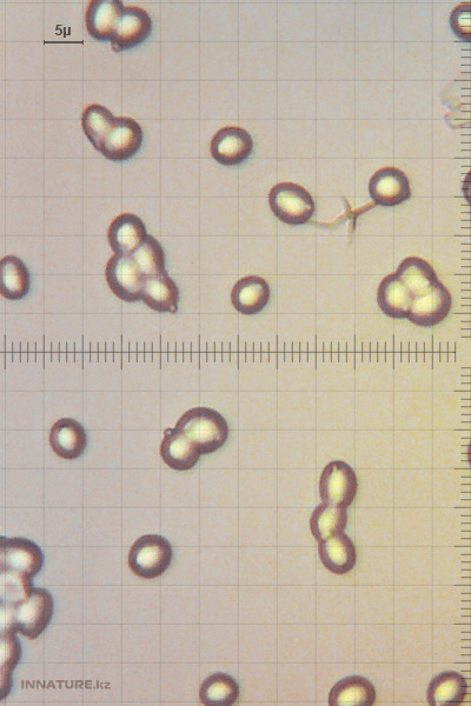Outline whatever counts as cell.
Segmentation results:
<instances>
[{
  "label": "cell",
  "instance_id": "obj_1",
  "mask_svg": "<svg viewBox=\"0 0 471 706\" xmlns=\"http://www.w3.org/2000/svg\"><path fill=\"white\" fill-rule=\"evenodd\" d=\"M43 563L41 548L30 539L2 537V601L15 603L28 596L33 588L31 579L42 570Z\"/></svg>",
  "mask_w": 471,
  "mask_h": 706
},
{
  "label": "cell",
  "instance_id": "obj_2",
  "mask_svg": "<svg viewBox=\"0 0 471 706\" xmlns=\"http://www.w3.org/2000/svg\"><path fill=\"white\" fill-rule=\"evenodd\" d=\"M53 597L41 588H32L30 594L15 604H2V630L19 632L29 639L43 634L53 615Z\"/></svg>",
  "mask_w": 471,
  "mask_h": 706
},
{
  "label": "cell",
  "instance_id": "obj_3",
  "mask_svg": "<svg viewBox=\"0 0 471 706\" xmlns=\"http://www.w3.org/2000/svg\"><path fill=\"white\" fill-rule=\"evenodd\" d=\"M175 429L195 442L202 455L214 454L220 450L227 443L230 432L227 419L220 412L203 406L185 412Z\"/></svg>",
  "mask_w": 471,
  "mask_h": 706
},
{
  "label": "cell",
  "instance_id": "obj_4",
  "mask_svg": "<svg viewBox=\"0 0 471 706\" xmlns=\"http://www.w3.org/2000/svg\"><path fill=\"white\" fill-rule=\"evenodd\" d=\"M174 550L167 538L145 535L138 538L129 554V566L139 578L155 579L169 569Z\"/></svg>",
  "mask_w": 471,
  "mask_h": 706
},
{
  "label": "cell",
  "instance_id": "obj_5",
  "mask_svg": "<svg viewBox=\"0 0 471 706\" xmlns=\"http://www.w3.org/2000/svg\"><path fill=\"white\" fill-rule=\"evenodd\" d=\"M271 211L281 222L289 225H303L313 218L316 205L314 198L302 186L294 183H281L270 191Z\"/></svg>",
  "mask_w": 471,
  "mask_h": 706
},
{
  "label": "cell",
  "instance_id": "obj_6",
  "mask_svg": "<svg viewBox=\"0 0 471 706\" xmlns=\"http://www.w3.org/2000/svg\"><path fill=\"white\" fill-rule=\"evenodd\" d=\"M357 490V476L349 464L334 461L325 466L320 479L323 504L348 509L355 501Z\"/></svg>",
  "mask_w": 471,
  "mask_h": 706
},
{
  "label": "cell",
  "instance_id": "obj_7",
  "mask_svg": "<svg viewBox=\"0 0 471 706\" xmlns=\"http://www.w3.org/2000/svg\"><path fill=\"white\" fill-rule=\"evenodd\" d=\"M106 282L114 295L124 302H137L142 299L145 277L131 255L115 253L105 269Z\"/></svg>",
  "mask_w": 471,
  "mask_h": 706
},
{
  "label": "cell",
  "instance_id": "obj_8",
  "mask_svg": "<svg viewBox=\"0 0 471 706\" xmlns=\"http://www.w3.org/2000/svg\"><path fill=\"white\" fill-rule=\"evenodd\" d=\"M143 139V130L135 119L116 118L114 129L105 139L99 152L112 162L128 161L141 149Z\"/></svg>",
  "mask_w": 471,
  "mask_h": 706
},
{
  "label": "cell",
  "instance_id": "obj_9",
  "mask_svg": "<svg viewBox=\"0 0 471 706\" xmlns=\"http://www.w3.org/2000/svg\"><path fill=\"white\" fill-rule=\"evenodd\" d=\"M254 141L248 131L238 126H227L217 131L210 144L212 158L225 166L240 165L251 156Z\"/></svg>",
  "mask_w": 471,
  "mask_h": 706
},
{
  "label": "cell",
  "instance_id": "obj_10",
  "mask_svg": "<svg viewBox=\"0 0 471 706\" xmlns=\"http://www.w3.org/2000/svg\"><path fill=\"white\" fill-rule=\"evenodd\" d=\"M453 305L449 290L441 282L416 297L408 319L421 328H433L446 319Z\"/></svg>",
  "mask_w": 471,
  "mask_h": 706
},
{
  "label": "cell",
  "instance_id": "obj_11",
  "mask_svg": "<svg viewBox=\"0 0 471 706\" xmlns=\"http://www.w3.org/2000/svg\"><path fill=\"white\" fill-rule=\"evenodd\" d=\"M151 32L152 19L149 13L137 6H128L119 19L114 38L111 39V48L117 53L134 49L147 41Z\"/></svg>",
  "mask_w": 471,
  "mask_h": 706
},
{
  "label": "cell",
  "instance_id": "obj_12",
  "mask_svg": "<svg viewBox=\"0 0 471 706\" xmlns=\"http://www.w3.org/2000/svg\"><path fill=\"white\" fill-rule=\"evenodd\" d=\"M369 193L373 201L382 206H396L411 196L409 179L401 170L383 168L378 170L369 183Z\"/></svg>",
  "mask_w": 471,
  "mask_h": 706
},
{
  "label": "cell",
  "instance_id": "obj_13",
  "mask_svg": "<svg viewBox=\"0 0 471 706\" xmlns=\"http://www.w3.org/2000/svg\"><path fill=\"white\" fill-rule=\"evenodd\" d=\"M49 441L51 449L58 457L72 461L84 454L88 446V435L84 426L76 419L62 418L53 424Z\"/></svg>",
  "mask_w": 471,
  "mask_h": 706
},
{
  "label": "cell",
  "instance_id": "obj_14",
  "mask_svg": "<svg viewBox=\"0 0 471 706\" xmlns=\"http://www.w3.org/2000/svg\"><path fill=\"white\" fill-rule=\"evenodd\" d=\"M125 6L119 0H92L86 10V29L92 38L106 42L114 38Z\"/></svg>",
  "mask_w": 471,
  "mask_h": 706
},
{
  "label": "cell",
  "instance_id": "obj_15",
  "mask_svg": "<svg viewBox=\"0 0 471 706\" xmlns=\"http://www.w3.org/2000/svg\"><path fill=\"white\" fill-rule=\"evenodd\" d=\"M159 452L165 464L176 471L191 470L202 456L199 446L177 429L165 431Z\"/></svg>",
  "mask_w": 471,
  "mask_h": 706
},
{
  "label": "cell",
  "instance_id": "obj_16",
  "mask_svg": "<svg viewBox=\"0 0 471 706\" xmlns=\"http://www.w3.org/2000/svg\"><path fill=\"white\" fill-rule=\"evenodd\" d=\"M415 296L403 279L393 273L383 279L377 290V303L387 316L408 318Z\"/></svg>",
  "mask_w": 471,
  "mask_h": 706
},
{
  "label": "cell",
  "instance_id": "obj_17",
  "mask_svg": "<svg viewBox=\"0 0 471 706\" xmlns=\"http://www.w3.org/2000/svg\"><path fill=\"white\" fill-rule=\"evenodd\" d=\"M147 236V228L142 219L131 213L115 218L108 230L111 249L118 255H132Z\"/></svg>",
  "mask_w": 471,
  "mask_h": 706
},
{
  "label": "cell",
  "instance_id": "obj_18",
  "mask_svg": "<svg viewBox=\"0 0 471 706\" xmlns=\"http://www.w3.org/2000/svg\"><path fill=\"white\" fill-rule=\"evenodd\" d=\"M271 290L265 279L248 276L240 279L231 291V302L238 312L255 316L270 302Z\"/></svg>",
  "mask_w": 471,
  "mask_h": 706
},
{
  "label": "cell",
  "instance_id": "obj_19",
  "mask_svg": "<svg viewBox=\"0 0 471 706\" xmlns=\"http://www.w3.org/2000/svg\"><path fill=\"white\" fill-rule=\"evenodd\" d=\"M318 551L325 568L335 575H346L355 568L356 548L344 532L318 543Z\"/></svg>",
  "mask_w": 471,
  "mask_h": 706
},
{
  "label": "cell",
  "instance_id": "obj_20",
  "mask_svg": "<svg viewBox=\"0 0 471 706\" xmlns=\"http://www.w3.org/2000/svg\"><path fill=\"white\" fill-rule=\"evenodd\" d=\"M373 683L361 676H351L335 684L329 695L330 706H373L376 702Z\"/></svg>",
  "mask_w": 471,
  "mask_h": 706
},
{
  "label": "cell",
  "instance_id": "obj_21",
  "mask_svg": "<svg viewBox=\"0 0 471 706\" xmlns=\"http://www.w3.org/2000/svg\"><path fill=\"white\" fill-rule=\"evenodd\" d=\"M142 301L157 312L178 311L179 288L168 273L145 278Z\"/></svg>",
  "mask_w": 471,
  "mask_h": 706
},
{
  "label": "cell",
  "instance_id": "obj_22",
  "mask_svg": "<svg viewBox=\"0 0 471 706\" xmlns=\"http://www.w3.org/2000/svg\"><path fill=\"white\" fill-rule=\"evenodd\" d=\"M467 694V679L459 672L447 671L430 682L427 698L431 706H451L461 705Z\"/></svg>",
  "mask_w": 471,
  "mask_h": 706
},
{
  "label": "cell",
  "instance_id": "obj_23",
  "mask_svg": "<svg viewBox=\"0 0 471 706\" xmlns=\"http://www.w3.org/2000/svg\"><path fill=\"white\" fill-rule=\"evenodd\" d=\"M2 288L0 293L10 301H18L28 295L31 286L28 266L17 256H6L0 263Z\"/></svg>",
  "mask_w": 471,
  "mask_h": 706
},
{
  "label": "cell",
  "instance_id": "obj_24",
  "mask_svg": "<svg viewBox=\"0 0 471 706\" xmlns=\"http://www.w3.org/2000/svg\"><path fill=\"white\" fill-rule=\"evenodd\" d=\"M240 698V685L227 674L209 676L199 689V699L207 706L234 705Z\"/></svg>",
  "mask_w": 471,
  "mask_h": 706
},
{
  "label": "cell",
  "instance_id": "obj_25",
  "mask_svg": "<svg viewBox=\"0 0 471 706\" xmlns=\"http://www.w3.org/2000/svg\"><path fill=\"white\" fill-rule=\"evenodd\" d=\"M408 288L413 291L415 298L423 295L439 281L433 266L419 257L404 259L396 271Z\"/></svg>",
  "mask_w": 471,
  "mask_h": 706
},
{
  "label": "cell",
  "instance_id": "obj_26",
  "mask_svg": "<svg viewBox=\"0 0 471 706\" xmlns=\"http://www.w3.org/2000/svg\"><path fill=\"white\" fill-rule=\"evenodd\" d=\"M347 509L334 508L327 504L317 506L310 519V529L318 543L341 534L347 528Z\"/></svg>",
  "mask_w": 471,
  "mask_h": 706
},
{
  "label": "cell",
  "instance_id": "obj_27",
  "mask_svg": "<svg viewBox=\"0 0 471 706\" xmlns=\"http://www.w3.org/2000/svg\"><path fill=\"white\" fill-rule=\"evenodd\" d=\"M115 123L116 117L103 105L91 104L83 112V130L98 151L114 129Z\"/></svg>",
  "mask_w": 471,
  "mask_h": 706
},
{
  "label": "cell",
  "instance_id": "obj_28",
  "mask_svg": "<svg viewBox=\"0 0 471 706\" xmlns=\"http://www.w3.org/2000/svg\"><path fill=\"white\" fill-rule=\"evenodd\" d=\"M131 256L145 277L168 273L163 246L155 237L148 235Z\"/></svg>",
  "mask_w": 471,
  "mask_h": 706
},
{
  "label": "cell",
  "instance_id": "obj_29",
  "mask_svg": "<svg viewBox=\"0 0 471 706\" xmlns=\"http://www.w3.org/2000/svg\"><path fill=\"white\" fill-rule=\"evenodd\" d=\"M21 643L15 631L2 630V691L3 699L12 688V671L21 659Z\"/></svg>",
  "mask_w": 471,
  "mask_h": 706
},
{
  "label": "cell",
  "instance_id": "obj_30",
  "mask_svg": "<svg viewBox=\"0 0 471 706\" xmlns=\"http://www.w3.org/2000/svg\"><path fill=\"white\" fill-rule=\"evenodd\" d=\"M450 26L461 41L471 43V3L456 6L451 12Z\"/></svg>",
  "mask_w": 471,
  "mask_h": 706
},
{
  "label": "cell",
  "instance_id": "obj_31",
  "mask_svg": "<svg viewBox=\"0 0 471 706\" xmlns=\"http://www.w3.org/2000/svg\"><path fill=\"white\" fill-rule=\"evenodd\" d=\"M462 190L464 193V197H466V199L470 205V213H471V171L468 173L466 179H464Z\"/></svg>",
  "mask_w": 471,
  "mask_h": 706
},
{
  "label": "cell",
  "instance_id": "obj_32",
  "mask_svg": "<svg viewBox=\"0 0 471 706\" xmlns=\"http://www.w3.org/2000/svg\"><path fill=\"white\" fill-rule=\"evenodd\" d=\"M468 457H469V463L471 465V442H470L469 449H468Z\"/></svg>",
  "mask_w": 471,
  "mask_h": 706
}]
</instances>
